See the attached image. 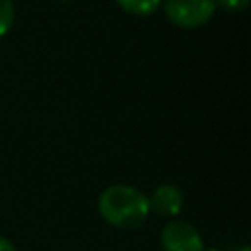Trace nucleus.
I'll return each instance as SVG.
<instances>
[{
	"mask_svg": "<svg viewBox=\"0 0 251 251\" xmlns=\"http://www.w3.org/2000/svg\"><path fill=\"white\" fill-rule=\"evenodd\" d=\"M98 212L106 224L118 229H135L149 216L147 194L131 184H110L98 196Z\"/></svg>",
	"mask_w": 251,
	"mask_h": 251,
	"instance_id": "1",
	"label": "nucleus"
},
{
	"mask_svg": "<svg viewBox=\"0 0 251 251\" xmlns=\"http://www.w3.org/2000/svg\"><path fill=\"white\" fill-rule=\"evenodd\" d=\"M202 251H220V249H214V247H204Z\"/></svg>",
	"mask_w": 251,
	"mask_h": 251,
	"instance_id": "10",
	"label": "nucleus"
},
{
	"mask_svg": "<svg viewBox=\"0 0 251 251\" xmlns=\"http://www.w3.org/2000/svg\"><path fill=\"white\" fill-rule=\"evenodd\" d=\"M116 2L124 12L133 16H149L161 6V0H116Z\"/></svg>",
	"mask_w": 251,
	"mask_h": 251,
	"instance_id": "5",
	"label": "nucleus"
},
{
	"mask_svg": "<svg viewBox=\"0 0 251 251\" xmlns=\"http://www.w3.org/2000/svg\"><path fill=\"white\" fill-rule=\"evenodd\" d=\"M216 12V0H167V18L184 29H194L212 20Z\"/></svg>",
	"mask_w": 251,
	"mask_h": 251,
	"instance_id": "2",
	"label": "nucleus"
},
{
	"mask_svg": "<svg viewBox=\"0 0 251 251\" xmlns=\"http://www.w3.org/2000/svg\"><path fill=\"white\" fill-rule=\"evenodd\" d=\"M237 251H251V249H249V245H243V247H241V249H237Z\"/></svg>",
	"mask_w": 251,
	"mask_h": 251,
	"instance_id": "9",
	"label": "nucleus"
},
{
	"mask_svg": "<svg viewBox=\"0 0 251 251\" xmlns=\"http://www.w3.org/2000/svg\"><path fill=\"white\" fill-rule=\"evenodd\" d=\"M216 4H222L226 10H243L249 0H216Z\"/></svg>",
	"mask_w": 251,
	"mask_h": 251,
	"instance_id": "7",
	"label": "nucleus"
},
{
	"mask_svg": "<svg viewBox=\"0 0 251 251\" xmlns=\"http://www.w3.org/2000/svg\"><path fill=\"white\" fill-rule=\"evenodd\" d=\"M0 251H18V249H16V245L10 239H6V237L0 235Z\"/></svg>",
	"mask_w": 251,
	"mask_h": 251,
	"instance_id": "8",
	"label": "nucleus"
},
{
	"mask_svg": "<svg viewBox=\"0 0 251 251\" xmlns=\"http://www.w3.org/2000/svg\"><path fill=\"white\" fill-rule=\"evenodd\" d=\"M14 0H0V37H4L14 24Z\"/></svg>",
	"mask_w": 251,
	"mask_h": 251,
	"instance_id": "6",
	"label": "nucleus"
},
{
	"mask_svg": "<svg viewBox=\"0 0 251 251\" xmlns=\"http://www.w3.org/2000/svg\"><path fill=\"white\" fill-rule=\"evenodd\" d=\"M161 245L165 251H202L204 239L192 224L171 220L161 229Z\"/></svg>",
	"mask_w": 251,
	"mask_h": 251,
	"instance_id": "3",
	"label": "nucleus"
},
{
	"mask_svg": "<svg viewBox=\"0 0 251 251\" xmlns=\"http://www.w3.org/2000/svg\"><path fill=\"white\" fill-rule=\"evenodd\" d=\"M149 214L161 218H176L184 206V194L176 184H159L147 196Z\"/></svg>",
	"mask_w": 251,
	"mask_h": 251,
	"instance_id": "4",
	"label": "nucleus"
}]
</instances>
